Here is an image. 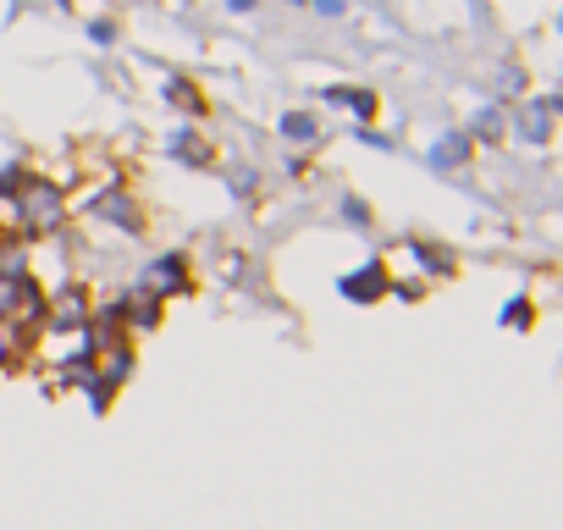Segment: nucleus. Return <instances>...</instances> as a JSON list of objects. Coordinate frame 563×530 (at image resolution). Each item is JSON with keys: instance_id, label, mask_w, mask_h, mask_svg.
I'll return each instance as SVG.
<instances>
[{"instance_id": "nucleus-1", "label": "nucleus", "mask_w": 563, "mask_h": 530, "mask_svg": "<svg viewBox=\"0 0 563 530\" xmlns=\"http://www.w3.org/2000/svg\"><path fill=\"white\" fill-rule=\"evenodd\" d=\"M338 294H343L349 305H376V299H387V272H382V260H365V265H354L349 277H338Z\"/></svg>"}, {"instance_id": "nucleus-6", "label": "nucleus", "mask_w": 563, "mask_h": 530, "mask_svg": "<svg viewBox=\"0 0 563 530\" xmlns=\"http://www.w3.org/2000/svg\"><path fill=\"white\" fill-rule=\"evenodd\" d=\"M530 299H508V316H503V327H530Z\"/></svg>"}, {"instance_id": "nucleus-5", "label": "nucleus", "mask_w": 563, "mask_h": 530, "mask_svg": "<svg viewBox=\"0 0 563 530\" xmlns=\"http://www.w3.org/2000/svg\"><path fill=\"white\" fill-rule=\"evenodd\" d=\"M89 40H95V45H100V51H117V40H122V29H117V23H106V18H100V23H89Z\"/></svg>"}, {"instance_id": "nucleus-9", "label": "nucleus", "mask_w": 563, "mask_h": 530, "mask_svg": "<svg viewBox=\"0 0 563 530\" xmlns=\"http://www.w3.org/2000/svg\"><path fill=\"white\" fill-rule=\"evenodd\" d=\"M56 7H78V0H56Z\"/></svg>"}, {"instance_id": "nucleus-2", "label": "nucleus", "mask_w": 563, "mask_h": 530, "mask_svg": "<svg viewBox=\"0 0 563 530\" xmlns=\"http://www.w3.org/2000/svg\"><path fill=\"white\" fill-rule=\"evenodd\" d=\"M426 161H431L437 172H459V166H470V161H475V139L453 128V133H442V139L426 150Z\"/></svg>"}, {"instance_id": "nucleus-4", "label": "nucleus", "mask_w": 563, "mask_h": 530, "mask_svg": "<svg viewBox=\"0 0 563 530\" xmlns=\"http://www.w3.org/2000/svg\"><path fill=\"white\" fill-rule=\"evenodd\" d=\"M503 133H508V111H503V106H481V111L470 117V139H475V144H497Z\"/></svg>"}, {"instance_id": "nucleus-8", "label": "nucleus", "mask_w": 563, "mask_h": 530, "mask_svg": "<svg viewBox=\"0 0 563 530\" xmlns=\"http://www.w3.org/2000/svg\"><path fill=\"white\" fill-rule=\"evenodd\" d=\"M221 7H227L232 18H249V12H260V0H221Z\"/></svg>"}, {"instance_id": "nucleus-7", "label": "nucleus", "mask_w": 563, "mask_h": 530, "mask_svg": "<svg viewBox=\"0 0 563 530\" xmlns=\"http://www.w3.org/2000/svg\"><path fill=\"white\" fill-rule=\"evenodd\" d=\"M310 7H316L321 18H332V23H338V18H349V0H310Z\"/></svg>"}, {"instance_id": "nucleus-3", "label": "nucleus", "mask_w": 563, "mask_h": 530, "mask_svg": "<svg viewBox=\"0 0 563 530\" xmlns=\"http://www.w3.org/2000/svg\"><path fill=\"white\" fill-rule=\"evenodd\" d=\"M276 133L288 139V144H321V117L316 111H288L276 122Z\"/></svg>"}]
</instances>
